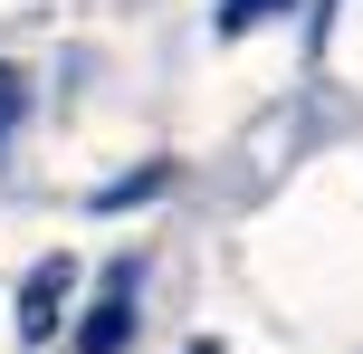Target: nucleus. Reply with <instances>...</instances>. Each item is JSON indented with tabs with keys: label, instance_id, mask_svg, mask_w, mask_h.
Masks as SVG:
<instances>
[{
	"label": "nucleus",
	"instance_id": "1",
	"mask_svg": "<svg viewBox=\"0 0 363 354\" xmlns=\"http://www.w3.org/2000/svg\"><path fill=\"white\" fill-rule=\"evenodd\" d=\"M125 336H134V259H115L106 297L77 316V354H125Z\"/></svg>",
	"mask_w": 363,
	"mask_h": 354
},
{
	"label": "nucleus",
	"instance_id": "3",
	"mask_svg": "<svg viewBox=\"0 0 363 354\" xmlns=\"http://www.w3.org/2000/svg\"><path fill=\"white\" fill-rule=\"evenodd\" d=\"M19 115H29V77L0 57V134H19Z\"/></svg>",
	"mask_w": 363,
	"mask_h": 354
},
{
	"label": "nucleus",
	"instance_id": "5",
	"mask_svg": "<svg viewBox=\"0 0 363 354\" xmlns=\"http://www.w3.org/2000/svg\"><path fill=\"white\" fill-rule=\"evenodd\" d=\"M191 354H211V345H191Z\"/></svg>",
	"mask_w": 363,
	"mask_h": 354
},
{
	"label": "nucleus",
	"instance_id": "2",
	"mask_svg": "<svg viewBox=\"0 0 363 354\" xmlns=\"http://www.w3.org/2000/svg\"><path fill=\"white\" fill-rule=\"evenodd\" d=\"M77 287V268L67 259H38V278H29V297H19V336H48L57 326V297Z\"/></svg>",
	"mask_w": 363,
	"mask_h": 354
},
{
	"label": "nucleus",
	"instance_id": "4",
	"mask_svg": "<svg viewBox=\"0 0 363 354\" xmlns=\"http://www.w3.org/2000/svg\"><path fill=\"white\" fill-rule=\"evenodd\" d=\"M277 10H287V0H220V29L239 38V29H258V19H277Z\"/></svg>",
	"mask_w": 363,
	"mask_h": 354
}]
</instances>
